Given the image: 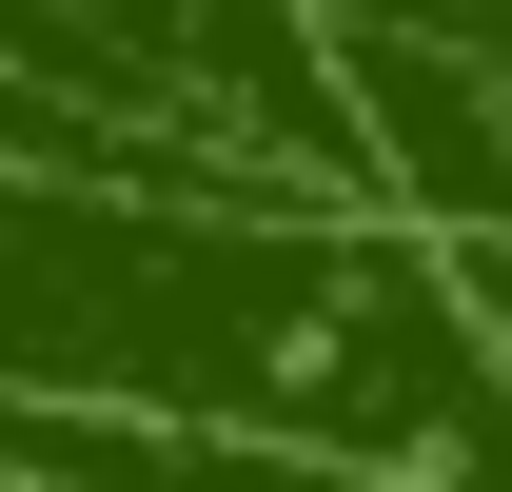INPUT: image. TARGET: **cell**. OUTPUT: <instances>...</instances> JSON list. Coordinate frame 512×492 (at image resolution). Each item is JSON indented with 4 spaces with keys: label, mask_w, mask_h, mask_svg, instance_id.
I'll use <instances>...</instances> for the list:
<instances>
[{
    "label": "cell",
    "mask_w": 512,
    "mask_h": 492,
    "mask_svg": "<svg viewBox=\"0 0 512 492\" xmlns=\"http://www.w3.org/2000/svg\"><path fill=\"white\" fill-rule=\"evenodd\" d=\"M0 394L276 433L375 492H512V355L434 237L316 197L0 178Z\"/></svg>",
    "instance_id": "cell-1"
},
{
    "label": "cell",
    "mask_w": 512,
    "mask_h": 492,
    "mask_svg": "<svg viewBox=\"0 0 512 492\" xmlns=\"http://www.w3.org/2000/svg\"><path fill=\"white\" fill-rule=\"evenodd\" d=\"M0 60L40 79L79 138L158 158L178 197H316V217H375L335 40L296 20V0H0Z\"/></svg>",
    "instance_id": "cell-2"
},
{
    "label": "cell",
    "mask_w": 512,
    "mask_h": 492,
    "mask_svg": "<svg viewBox=\"0 0 512 492\" xmlns=\"http://www.w3.org/2000/svg\"><path fill=\"white\" fill-rule=\"evenodd\" d=\"M316 40H434V60H493L512 79V0H296Z\"/></svg>",
    "instance_id": "cell-3"
},
{
    "label": "cell",
    "mask_w": 512,
    "mask_h": 492,
    "mask_svg": "<svg viewBox=\"0 0 512 492\" xmlns=\"http://www.w3.org/2000/svg\"><path fill=\"white\" fill-rule=\"evenodd\" d=\"M453 296H473V335L512 355V256H453Z\"/></svg>",
    "instance_id": "cell-4"
}]
</instances>
